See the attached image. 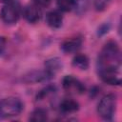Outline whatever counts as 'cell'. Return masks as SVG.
Listing matches in <instances>:
<instances>
[{
	"mask_svg": "<svg viewBox=\"0 0 122 122\" xmlns=\"http://www.w3.org/2000/svg\"><path fill=\"white\" fill-rule=\"evenodd\" d=\"M121 67V53L116 41L111 40L107 42L102 48L97 58V70L115 69L120 70Z\"/></svg>",
	"mask_w": 122,
	"mask_h": 122,
	"instance_id": "6da1fadb",
	"label": "cell"
},
{
	"mask_svg": "<svg viewBox=\"0 0 122 122\" xmlns=\"http://www.w3.org/2000/svg\"><path fill=\"white\" fill-rule=\"evenodd\" d=\"M24 110L23 102L13 96L0 100V118H9L19 115Z\"/></svg>",
	"mask_w": 122,
	"mask_h": 122,
	"instance_id": "7a4b0ae2",
	"label": "cell"
},
{
	"mask_svg": "<svg viewBox=\"0 0 122 122\" xmlns=\"http://www.w3.org/2000/svg\"><path fill=\"white\" fill-rule=\"evenodd\" d=\"M116 95L113 93H108L104 95L97 104V112L99 116L107 121H111L113 118L116 110Z\"/></svg>",
	"mask_w": 122,
	"mask_h": 122,
	"instance_id": "3957f363",
	"label": "cell"
},
{
	"mask_svg": "<svg viewBox=\"0 0 122 122\" xmlns=\"http://www.w3.org/2000/svg\"><path fill=\"white\" fill-rule=\"evenodd\" d=\"M20 5L16 1H10L5 4L0 10V18L7 25L16 24L20 17Z\"/></svg>",
	"mask_w": 122,
	"mask_h": 122,
	"instance_id": "277c9868",
	"label": "cell"
},
{
	"mask_svg": "<svg viewBox=\"0 0 122 122\" xmlns=\"http://www.w3.org/2000/svg\"><path fill=\"white\" fill-rule=\"evenodd\" d=\"M54 76L49 73L45 69L44 70H33L22 76V81L27 84H34L49 81Z\"/></svg>",
	"mask_w": 122,
	"mask_h": 122,
	"instance_id": "5b68a950",
	"label": "cell"
},
{
	"mask_svg": "<svg viewBox=\"0 0 122 122\" xmlns=\"http://www.w3.org/2000/svg\"><path fill=\"white\" fill-rule=\"evenodd\" d=\"M98 75H99L100 79L108 85L120 86V84H121L120 70H115V69L100 70V71H98Z\"/></svg>",
	"mask_w": 122,
	"mask_h": 122,
	"instance_id": "8992f818",
	"label": "cell"
},
{
	"mask_svg": "<svg viewBox=\"0 0 122 122\" xmlns=\"http://www.w3.org/2000/svg\"><path fill=\"white\" fill-rule=\"evenodd\" d=\"M23 15L29 23L35 24L41 19L42 11H41L40 7L37 6L36 4H29L24 8Z\"/></svg>",
	"mask_w": 122,
	"mask_h": 122,
	"instance_id": "52a82bcc",
	"label": "cell"
},
{
	"mask_svg": "<svg viewBox=\"0 0 122 122\" xmlns=\"http://www.w3.org/2000/svg\"><path fill=\"white\" fill-rule=\"evenodd\" d=\"M82 43H83V40H82L81 37H73V38L65 40L61 44L60 49L66 54H68V53H74V52H76L81 48Z\"/></svg>",
	"mask_w": 122,
	"mask_h": 122,
	"instance_id": "ba28073f",
	"label": "cell"
},
{
	"mask_svg": "<svg viewBox=\"0 0 122 122\" xmlns=\"http://www.w3.org/2000/svg\"><path fill=\"white\" fill-rule=\"evenodd\" d=\"M46 23L51 29H59L63 24L62 12L58 10H51L46 14Z\"/></svg>",
	"mask_w": 122,
	"mask_h": 122,
	"instance_id": "9c48e42d",
	"label": "cell"
},
{
	"mask_svg": "<svg viewBox=\"0 0 122 122\" xmlns=\"http://www.w3.org/2000/svg\"><path fill=\"white\" fill-rule=\"evenodd\" d=\"M62 87H63V89H65L67 91H69L71 89H74L80 93H82L85 91L84 85L79 80H77L75 77H73L72 75H66L62 79Z\"/></svg>",
	"mask_w": 122,
	"mask_h": 122,
	"instance_id": "30bf717a",
	"label": "cell"
},
{
	"mask_svg": "<svg viewBox=\"0 0 122 122\" xmlns=\"http://www.w3.org/2000/svg\"><path fill=\"white\" fill-rule=\"evenodd\" d=\"M44 66H45V70L49 73H51V75L54 76L62 69L63 63L59 57H51L45 61Z\"/></svg>",
	"mask_w": 122,
	"mask_h": 122,
	"instance_id": "8fae6325",
	"label": "cell"
},
{
	"mask_svg": "<svg viewBox=\"0 0 122 122\" xmlns=\"http://www.w3.org/2000/svg\"><path fill=\"white\" fill-rule=\"evenodd\" d=\"M59 109L63 113H73L79 110V103L73 99H64L59 105Z\"/></svg>",
	"mask_w": 122,
	"mask_h": 122,
	"instance_id": "7c38bea8",
	"label": "cell"
},
{
	"mask_svg": "<svg viewBox=\"0 0 122 122\" xmlns=\"http://www.w3.org/2000/svg\"><path fill=\"white\" fill-rule=\"evenodd\" d=\"M71 65L81 71H86L89 69L90 67V60L88 58V56L86 54H82V53H78L76 54L71 61Z\"/></svg>",
	"mask_w": 122,
	"mask_h": 122,
	"instance_id": "4fadbf2b",
	"label": "cell"
},
{
	"mask_svg": "<svg viewBox=\"0 0 122 122\" xmlns=\"http://www.w3.org/2000/svg\"><path fill=\"white\" fill-rule=\"evenodd\" d=\"M48 119V112L43 108H36L30 113L29 120L31 122H44Z\"/></svg>",
	"mask_w": 122,
	"mask_h": 122,
	"instance_id": "5bb4252c",
	"label": "cell"
},
{
	"mask_svg": "<svg viewBox=\"0 0 122 122\" xmlns=\"http://www.w3.org/2000/svg\"><path fill=\"white\" fill-rule=\"evenodd\" d=\"M57 8L60 11L69 12L74 10L75 7V0H56Z\"/></svg>",
	"mask_w": 122,
	"mask_h": 122,
	"instance_id": "9a60e30c",
	"label": "cell"
},
{
	"mask_svg": "<svg viewBox=\"0 0 122 122\" xmlns=\"http://www.w3.org/2000/svg\"><path fill=\"white\" fill-rule=\"evenodd\" d=\"M56 90H57V88H56L55 85H48V86H46L45 88H43L42 90H40L38 92V93L36 94L35 99L36 100H42V99L48 97L49 95L54 93L56 92Z\"/></svg>",
	"mask_w": 122,
	"mask_h": 122,
	"instance_id": "2e32d148",
	"label": "cell"
},
{
	"mask_svg": "<svg viewBox=\"0 0 122 122\" xmlns=\"http://www.w3.org/2000/svg\"><path fill=\"white\" fill-rule=\"evenodd\" d=\"M112 0H94V9L96 11H103L107 9Z\"/></svg>",
	"mask_w": 122,
	"mask_h": 122,
	"instance_id": "e0dca14e",
	"label": "cell"
},
{
	"mask_svg": "<svg viewBox=\"0 0 122 122\" xmlns=\"http://www.w3.org/2000/svg\"><path fill=\"white\" fill-rule=\"evenodd\" d=\"M88 2H89V0H75L74 9L76 10L77 13L81 14L86 10V9L88 7Z\"/></svg>",
	"mask_w": 122,
	"mask_h": 122,
	"instance_id": "ac0fdd59",
	"label": "cell"
},
{
	"mask_svg": "<svg viewBox=\"0 0 122 122\" xmlns=\"http://www.w3.org/2000/svg\"><path fill=\"white\" fill-rule=\"evenodd\" d=\"M111 29V24L109 22H106V23H103L101 24L98 29H97V36L101 37V36H104L105 34H107L109 32Z\"/></svg>",
	"mask_w": 122,
	"mask_h": 122,
	"instance_id": "d6986e66",
	"label": "cell"
},
{
	"mask_svg": "<svg viewBox=\"0 0 122 122\" xmlns=\"http://www.w3.org/2000/svg\"><path fill=\"white\" fill-rule=\"evenodd\" d=\"M7 49V39L4 36H0V56H3Z\"/></svg>",
	"mask_w": 122,
	"mask_h": 122,
	"instance_id": "ffe728a7",
	"label": "cell"
},
{
	"mask_svg": "<svg viewBox=\"0 0 122 122\" xmlns=\"http://www.w3.org/2000/svg\"><path fill=\"white\" fill-rule=\"evenodd\" d=\"M51 0H34V4L39 7H48L51 4Z\"/></svg>",
	"mask_w": 122,
	"mask_h": 122,
	"instance_id": "44dd1931",
	"label": "cell"
},
{
	"mask_svg": "<svg viewBox=\"0 0 122 122\" xmlns=\"http://www.w3.org/2000/svg\"><path fill=\"white\" fill-rule=\"evenodd\" d=\"M10 1H12V0H0V2L1 3H4V4H7V3L10 2Z\"/></svg>",
	"mask_w": 122,
	"mask_h": 122,
	"instance_id": "7402d4cb",
	"label": "cell"
}]
</instances>
